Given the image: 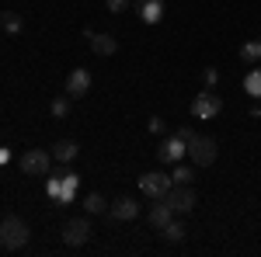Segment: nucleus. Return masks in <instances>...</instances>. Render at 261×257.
Returning <instances> with one entry per match:
<instances>
[{"label": "nucleus", "instance_id": "15", "mask_svg": "<svg viewBox=\"0 0 261 257\" xmlns=\"http://www.w3.org/2000/svg\"><path fill=\"white\" fill-rule=\"evenodd\" d=\"M84 212H91V216H101V212H108V202H105V195L91 191V195L84 198Z\"/></svg>", "mask_w": 261, "mask_h": 257}, {"label": "nucleus", "instance_id": "25", "mask_svg": "<svg viewBox=\"0 0 261 257\" xmlns=\"http://www.w3.org/2000/svg\"><path fill=\"white\" fill-rule=\"evenodd\" d=\"M174 136H181L185 142H192V139H195V129H188V125H181V129L174 132Z\"/></svg>", "mask_w": 261, "mask_h": 257}, {"label": "nucleus", "instance_id": "18", "mask_svg": "<svg viewBox=\"0 0 261 257\" xmlns=\"http://www.w3.org/2000/svg\"><path fill=\"white\" fill-rule=\"evenodd\" d=\"M244 91H247L251 98H261V70H251V73L244 77Z\"/></svg>", "mask_w": 261, "mask_h": 257}, {"label": "nucleus", "instance_id": "20", "mask_svg": "<svg viewBox=\"0 0 261 257\" xmlns=\"http://www.w3.org/2000/svg\"><path fill=\"white\" fill-rule=\"evenodd\" d=\"M241 60H244V63H261L258 42H247V45H241Z\"/></svg>", "mask_w": 261, "mask_h": 257}, {"label": "nucleus", "instance_id": "11", "mask_svg": "<svg viewBox=\"0 0 261 257\" xmlns=\"http://www.w3.org/2000/svg\"><path fill=\"white\" fill-rule=\"evenodd\" d=\"M91 91V73L77 66V70H70V77H66V98H84Z\"/></svg>", "mask_w": 261, "mask_h": 257}, {"label": "nucleus", "instance_id": "21", "mask_svg": "<svg viewBox=\"0 0 261 257\" xmlns=\"http://www.w3.org/2000/svg\"><path fill=\"white\" fill-rule=\"evenodd\" d=\"M171 181H174V184H192V181H195V170H192V167H174Z\"/></svg>", "mask_w": 261, "mask_h": 257}, {"label": "nucleus", "instance_id": "2", "mask_svg": "<svg viewBox=\"0 0 261 257\" xmlns=\"http://www.w3.org/2000/svg\"><path fill=\"white\" fill-rule=\"evenodd\" d=\"M18 163L28 178H45L49 167H53V150H24Z\"/></svg>", "mask_w": 261, "mask_h": 257}, {"label": "nucleus", "instance_id": "4", "mask_svg": "<svg viewBox=\"0 0 261 257\" xmlns=\"http://www.w3.org/2000/svg\"><path fill=\"white\" fill-rule=\"evenodd\" d=\"M164 202L174 209V216H185V212H192V209H195L199 195H195V188H192V184H174V188L164 195Z\"/></svg>", "mask_w": 261, "mask_h": 257}, {"label": "nucleus", "instance_id": "1", "mask_svg": "<svg viewBox=\"0 0 261 257\" xmlns=\"http://www.w3.org/2000/svg\"><path fill=\"white\" fill-rule=\"evenodd\" d=\"M28 237H32V230H28V222L21 216L0 219V247L4 250H24L28 247Z\"/></svg>", "mask_w": 261, "mask_h": 257}, {"label": "nucleus", "instance_id": "9", "mask_svg": "<svg viewBox=\"0 0 261 257\" xmlns=\"http://www.w3.org/2000/svg\"><path fill=\"white\" fill-rule=\"evenodd\" d=\"M87 42H91L94 56H115L119 52V39L108 35V32H87Z\"/></svg>", "mask_w": 261, "mask_h": 257}, {"label": "nucleus", "instance_id": "12", "mask_svg": "<svg viewBox=\"0 0 261 257\" xmlns=\"http://www.w3.org/2000/svg\"><path fill=\"white\" fill-rule=\"evenodd\" d=\"M171 219H174V209H171L164 198H153V205H150V226H153V230H164Z\"/></svg>", "mask_w": 261, "mask_h": 257}, {"label": "nucleus", "instance_id": "28", "mask_svg": "<svg viewBox=\"0 0 261 257\" xmlns=\"http://www.w3.org/2000/svg\"><path fill=\"white\" fill-rule=\"evenodd\" d=\"M0 18H4V11H0Z\"/></svg>", "mask_w": 261, "mask_h": 257}, {"label": "nucleus", "instance_id": "24", "mask_svg": "<svg viewBox=\"0 0 261 257\" xmlns=\"http://www.w3.org/2000/svg\"><path fill=\"white\" fill-rule=\"evenodd\" d=\"M146 129H150L153 136H161V132L167 129V125H164V119H150V122H146Z\"/></svg>", "mask_w": 261, "mask_h": 257}, {"label": "nucleus", "instance_id": "23", "mask_svg": "<svg viewBox=\"0 0 261 257\" xmlns=\"http://www.w3.org/2000/svg\"><path fill=\"white\" fill-rule=\"evenodd\" d=\"M129 4H133V0H105V7H108L112 14H122V11H125Z\"/></svg>", "mask_w": 261, "mask_h": 257}, {"label": "nucleus", "instance_id": "17", "mask_svg": "<svg viewBox=\"0 0 261 257\" xmlns=\"http://www.w3.org/2000/svg\"><path fill=\"white\" fill-rule=\"evenodd\" d=\"M0 24H4V32H7V35H21V28H24V21H21V14H14V11H4V18H0Z\"/></svg>", "mask_w": 261, "mask_h": 257}, {"label": "nucleus", "instance_id": "8", "mask_svg": "<svg viewBox=\"0 0 261 257\" xmlns=\"http://www.w3.org/2000/svg\"><path fill=\"white\" fill-rule=\"evenodd\" d=\"M185 153H188V142L181 136H167L161 146H157V160H161V163H178Z\"/></svg>", "mask_w": 261, "mask_h": 257}, {"label": "nucleus", "instance_id": "19", "mask_svg": "<svg viewBox=\"0 0 261 257\" xmlns=\"http://www.w3.org/2000/svg\"><path fill=\"white\" fill-rule=\"evenodd\" d=\"M49 111H53V119H66V115H70V98H66V94L56 98L53 104H49Z\"/></svg>", "mask_w": 261, "mask_h": 257}, {"label": "nucleus", "instance_id": "10", "mask_svg": "<svg viewBox=\"0 0 261 257\" xmlns=\"http://www.w3.org/2000/svg\"><path fill=\"white\" fill-rule=\"evenodd\" d=\"M108 216L119 219V222H129V219L140 216V202H136V198H129V195H122V198H115V202L108 205Z\"/></svg>", "mask_w": 261, "mask_h": 257}, {"label": "nucleus", "instance_id": "7", "mask_svg": "<svg viewBox=\"0 0 261 257\" xmlns=\"http://www.w3.org/2000/svg\"><path fill=\"white\" fill-rule=\"evenodd\" d=\"M220 111H223V98L213 94V91H205V94H199V98L192 101V115L195 119H216Z\"/></svg>", "mask_w": 261, "mask_h": 257}, {"label": "nucleus", "instance_id": "6", "mask_svg": "<svg viewBox=\"0 0 261 257\" xmlns=\"http://www.w3.org/2000/svg\"><path fill=\"white\" fill-rule=\"evenodd\" d=\"M171 188H174L171 174H161V170H150V174H143V178H140V191L146 198H164Z\"/></svg>", "mask_w": 261, "mask_h": 257}, {"label": "nucleus", "instance_id": "5", "mask_svg": "<svg viewBox=\"0 0 261 257\" xmlns=\"http://www.w3.org/2000/svg\"><path fill=\"white\" fill-rule=\"evenodd\" d=\"M91 222H87V216H73L63 222V243L66 247H84L87 240H91Z\"/></svg>", "mask_w": 261, "mask_h": 257}, {"label": "nucleus", "instance_id": "14", "mask_svg": "<svg viewBox=\"0 0 261 257\" xmlns=\"http://www.w3.org/2000/svg\"><path fill=\"white\" fill-rule=\"evenodd\" d=\"M136 7H140V18L146 21V24H157V21L164 18V0H140Z\"/></svg>", "mask_w": 261, "mask_h": 257}, {"label": "nucleus", "instance_id": "16", "mask_svg": "<svg viewBox=\"0 0 261 257\" xmlns=\"http://www.w3.org/2000/svg\"><path fill=\"white\" fill-rule=\"evenodd\" d=\"M185 233H188V230L181 226L178 219H171V222H167V226L161 230V237L167 240V243H181V240H185Z\"/></svg>", "mask_w": 261, "mask_h": 257}, {"label": "nucleus", "instance_id": "22", "mask_svg": "<svg viewBox=\"0 0 261 257\" xmlns=\"http://www.w3.org/2000/svg\"><path fill=\"white\" fill-rule=\"evenodd\" d=\"M202 83H205V91H213V87L220 83V73H216L213 66H205V70H202Z\"/></svg>", "mask_w": 261, "mask_h": 257}, {"label": "nucleus", "instance_id": "13", "mask_svg": "<svg viewBox=\"0 0 261 257\" xmlns=\"http://www.w3.org/2000/svg\"><path fill=\"white\" fill-rule=\"evenodd\" d=\"M77 153H81V146H77L73 139H60V142H53V160H60V163L77 160Z\"/></svg>", "mask_w": 261, "mask_h": 257}, {"label": "nucleus", "instance_id": "3", "mask_svg": "<svg viewBox=\"0 0 261 257\" xmlns=\"http://www.w3.org/2000/svg\"><path fill=\"white\" fill-rule=\"evenodd\" d=\"M188 157H192L195 167H209V163H216V157H220V146H216L213 136H195L188 142Z\"/></svg>", "mask_w": 261, "mask_h": 257}, {"label": "nucleus", "instance_id": "27", "mask_svg": "<svg viewBox=\"0 0 261 257\" xmlns=\"http://www.w3.org/2000/svg\"><path fill=\"white\" fill-rule=\"evenodd\" d=\"M258 49H261V39H258Z\"/></svg>", "mask_w": 261, "mask_h": 257}, {"label": "nucleus", "instance_id": "26", "mask_svg": "<svg viewBox=\"0 0 261 257\" xmlns=\"http://www.w3.org/2000/svg\"><path fill=\"white\" fill-rule=\"evenodd\" d=\"M7 160H11V153H7V150H0V163H7Z\"/></svg>", "mask_w": 261, "mask_h": 257}]
</instances>
